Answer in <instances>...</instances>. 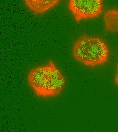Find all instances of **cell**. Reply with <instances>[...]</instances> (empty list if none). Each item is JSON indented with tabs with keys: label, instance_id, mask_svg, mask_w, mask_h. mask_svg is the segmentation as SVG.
Returning <instances> with one entry per match:
<instances>
[{
	"label": "cell",
	"instance_id": "1",
	"mask_svg": "<svg viewBox=\"0 0 118 132\" xmlns=\"http://www.w3.org/2000/svg\"><path fill=\"white\" fill-rule=\"evenodd\" d=\"M28 82L35 95L43 98L59 95L66 85L63 74L52 60L32 68L28 75Z\"/></svg>",
	"mask_w": 118,
	"mask_h": 132
},
{
	"label": "cell",
	"instance_id": "2",
	"mask_svg": "<svg viewBox=\"0 0 118 132\" xmlns=\"http://www.w3.org/2000/svg\"><path fill=\"white\" fill-rule=\"evenodd\" d=\"M72 54L79 63L87 67H95L108 61L109 50L101 38L84 35L76 40Z\"/></svg>",
	"mask_w": 118,
	"mask_h": 132
},
{
	"label": "cell",
	"instance_id": "3",
	"mask_svg": "<svg viewBox=\"0 0 118 132\" xmlns=\"http://www.w3.org/2000/svg\"><path fill=\"white\" fill-rule=\"evenodd\" d=\"M103 0H69V9L75 20L94 19L102 12Z\"/></svg>",
	"mask_w": 118,
	"mask_h": 132
},
{
	"label": "cell",
	"instance_id": "4",
	"mask_svg": "<svg viewBox=\"0 0 118 132\" xmlns=\"http://www.w3.org/2000/svg\"><path fill=\"white\" fill-rule=\"evenodd\" d=\"M61 0H24L26 5L36 14L45 13L55 7Z\"/></svg>",
	"mask_w": 118,
	"mask_h": 132
},
{
	"label": "cell",
	"instance_id": "5",
	"mask_svg": "<svg viewBox=\"0 0 118 132\" xmlns=\"http://www.w3.org/2000/svg\"><path fill=\"white\" fill-rule=\"evenodd\" d=\"M104 20L106 30L114 33L118 31V10L113 9L105 12Z\"/></svg>",
	"mask_w": 118,
	"mask_h": 132
},
{
	"label": "cell",
	"instance_id": "6",
	"mask_svg": "<svg viewBox=\"0 0 118 132\" xmlns=\"http://www.w3.org/2000/svg\"><path fill=\"white\" fill-rule=\"evenodd\" d=\"M115 82L118 85V63L117 68V72H116V75L115 77Z\"/></svg>",
	"mask_w": 118,
	"mask_h": 132
}]
</instances>
